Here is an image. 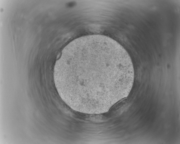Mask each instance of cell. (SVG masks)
<instances>
[{
    "label": "cell",
    "mask_w": 180,
    "mask_h": 144,
    "mask_svg": "<svg viewBox=\"0 0 180 144\" xmlns=\"http://www.w3.org/2000/svg\"><path fill=\"white\" fill-rule=\"evenodd\" d=\"M66 51L54 77L60 95L72 109L115 102L134 79L129 55L110 37L81 39Z\"/></svg>",
    "instance_id": "obj_1"
}]
</instances>
